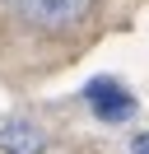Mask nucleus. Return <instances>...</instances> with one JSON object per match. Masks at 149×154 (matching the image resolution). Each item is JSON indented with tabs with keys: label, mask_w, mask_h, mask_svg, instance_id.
Returning <instances> with one entry per match:
<instances>
[{
	"label": "nucleus",
	"mask_w": 149,
	"mask_h": 154,
	"mask_svg": "<svg viewBox=\"0 0 149 154\" xmlns=\"http://www.w3.org/2000/svg\"><path fill=\"white\" fill-rule=\"evenodd\" d=\"M84 103H89L102 122H126V117H135V94H130L126 84H117V79H107V75L84 89Z\"/></svg>",
	"instance_id": "nucleus-1"
},
{
	"label": "nucleus",
	"mask_w": 149,
	"mask_h": 154,
	"mask_svg": "<svg viewBox=\"0 0 149 154\" xmlns=\"http://www.w3.org/2000/svg\"><path fill=\"white\" fill-rule=\"evenodd\" d=\"M130 149H135V154H149V131H144V135H135V140H130Z\"/></svg>",
	"instance_id": "nucleus-4"
},
{
	"label": "nucleus",
	"mask_w": 149,
	"mask_h": 154,
	"mask_svg": "<svg viewBox=\"0 0 149 154\" xmlns=\"http://www.w3.org/2000/svg\"><path fill=\"white\" fill-rule=\"evenodd\" d=\"M93 10V0H37V19L51 28H70Z\"/></svg>",
	"instance_id": "nucleus-3"
},
{
	"label": "nucleus",
	"mask_w": 149,
	"mask_h": 154,
	"mask_svg": "<svg viewBox=\"0 0 149 154\" xmlns=\"http://www.w3.org/2000/svg\"><path fill=\"white\" fill-rule=\"evenodd\" d=\"M0 149L5 154H42L47 149V135L37 131L33 122H5L0 126Z\"/></svg>",
	"instance_id": "nucleus-2"
}]
</instances>
